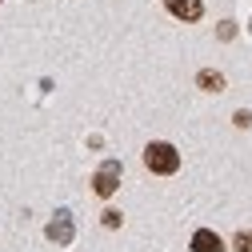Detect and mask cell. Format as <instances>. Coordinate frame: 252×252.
I'll return each mask as SVG.
<instances>
[{"label": "cell", "mask_w": 252, "mask_h": 252, "mask_svg": "<svg viewBox=\"0 0 252 252\" xmlns=\"http://www.w3.org/2000/svg\"><path fill=\"white\" fill-rule=\"evenodd\" d=\"M144 168L156 176H172L180 168V152L168 140H152V144H144Z\"/></svg>", "instance_id": "obj_1"}, {"label": "cell", "mask_w": 252, "mask_h": 252, "mask_svg": "<svg viewBox=\"0 0 252 252\" xmlns=\"http://www.w3.org/2000/svg\"><path fill=\"white\" fill-rule=\"evenodd\" d=\"M116 188H120V164H116V160H108V164H104L96 176H92V192L108 200V196L116 192Z\"/></svg>", "instance_id": "obj_2"}, {"label": "cell", "mask_w": 252, "mask_h": 252, "mask_svg": "<svg viewBox=\"0 0 252 252\" xmlns=\"http://www.w3.org/2000/svg\"><path fill=\"white\" fill-rule=\"evenodd\" d=\"M164 8H168L176 20H184V24H192V20L204 16V4H200V0H164Z\"/></svg>", "instance_id": "obj_3"}, {"label": "cell", "mask_w": 252, "mask_h": 252, "mask_svg": "<svg viewBox=\"0 0 252 252\" xmlns=\"http://www.w3.org/2000/svg\"><path fill=\"white\" fill-rule=\"evenodd\" d=\"M48 240H56V244H68V240H72V216H68V212H56V216H52Z\"/></svg>", "instance_id": "obj_4"}, {"label": "cell", "mask_w": 252, "mask_h": 252, "mask_svg": "<svg viewBox=\"0 0 252 252\" xmlns=\"http://www.w3.org/2000/svg\"><path fill=\"white\" fill-rule=\"evenodd\" d=\"M192 252H224V240H220L212 228H200L192 236Z\"/></svg>", "instance_id": "obj_5"}, {"label": "cell", "mask_w": 252, "mask_h": 252, "mask_svg": "<svg viewBox=\"0 0 252 252\" xmlns=\"http://www.w3.org/2000/svg\"><path fill=\"white\" fill-rule=\"evenodd\" d=\"M196 84H200L204 92H224V76H220L216 68H200V72H196Z\"/></svg>", "instance_id": "obj_6"}, {"label": "cell", "mask_w": 252, "mask_h": 252, "mask_svg": "<svg viewBox=\"0 0 252 252\" xmlns=\"http://www.w3.org/2000/svg\"><path fill=\"white\" fill-rule=\"evenodd\" d=\"M232 248H236V252H252V228L236 232V236H232Z\"/></svg>", "instance_id": "obj_7"}, {"label": "cell", "mask_w": 252, "mask_h": 252, "mask_svg": "<svg viewBox=\"0 0 252 252\" xmlns=\"http://www.w3.org/2000/svg\"><path fill=\"white\" fill-rule=\"evenodd\" d=\"M100 224H104V228H120V224H124V216H120L116 208H108V212L100 216Z\"/></svg>", "instance_id": "obj_8"}, {"label": "cell", "mask_w": 252, "mask_h": 252, "mask_svg": "<svg viewBox=\"0 0 252 252\" xmlns=\"http://www.w3.org/2000/svg\"><path fill=\"white\" fill-rule=\"evenodd\" d=\"M216 36H220V40H232V36H236V24H232V20H224V24L216 28Z\"/></svg>", "instance_id": "obj_9"}, {"label": "cell", "mask_w": 252, "mask_h": 252, "mask_svg": "<svg viewBox=\"0 0 252 252\" xmlns=\"http://www.w3.org/2000/svg\"><path fill=\"white\" fill-rule=\"evenodd\" d=\"M232 120H236V128H248V124H252V112H236Z\"/></svg>", "instance_id": "obj_10"}]
</instances>
